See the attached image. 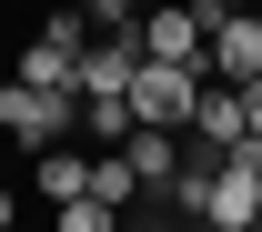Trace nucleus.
Listing matches in <instances>:
<instances>
[{
  "label": "nucleus",
  "instance_id": "7ed1b4c3",
  "mask_svg": "<svg viewBox=\"0 0 262 232\" xmlns=\"http://www.w3.org/2000/svg\"><path fill=\"white\" fill-rule=\"evenodd\" d=\"M141 51L151 61H202L212 51V0H151L141 10Z\"/></svg>",
  "mask_w": 262,
  "mask_h": 232
},
{
  "label": "nucleus",
  "instance_id": "9d476101",
  "mask_svg": "<svg viewBox=\"0 0 262 232\" xmlns=\"http://www.w3.org/2000/svg\"><path fill=\"white\" fill-rule=\"evenodd\" d=\"M242 121H252V141H262V71L242 81Z\"/></svg>",
  "mask_w": 262,
  "mask_h": 232
},
{
  "label": "nucleus",
  "instance_id": "2eb2a0df",
  "mask_svg": "<svg viewBox=\"0 0 262 232\" xmlns=\"http://www.w3.org/2000/svg\"><path fill=\"white\" fill-rule=\"evenodd\" d=\"M252 232H262V222H252Z\"/></svg>",
  "mask_w": 262,
  "mask_h": 232
},
{
  "label": "nucleus",
  "instance_id": "9b49d317",
  "mask_svg": "<svg viewBox=\"0 0 262 232\" xmlns=\"http://www.w3.org/2000/svg\"><path fill=\"white\" fill-rule=\"evenodd\" d=\"M10 222H20V202H10V192H0V232H10Z\"/></svg>",
  "mask_w": 262,
  "mask_h": 232
},
{
  "label": "nucleus",
  "instance_id": "f8f14e48",
  "mask_svg": "<svg viewBox=\"0 0 262 232\" xmlns=\"http://www.w3.org/2000/svg\"><path fill=\"white\" fill-rule=\"evenodd\" d=\"M222 10H262V0H222Z\"/></svg>",
  "mask_w": 262,
  "mask_h": 232
},
{
  "label": "nucleus",
  "instance_id": "4468645a",
  "mask_svg": "<svg viewBox=\"0 0 262 232\" xmlns=\"http://www.w3.org/2000/svg\"><path fill=\"white\" fill-rule=\"evenodd\" d=\"M10 232H20V222H10Z\"/></svg>",
  "mask_w": 262,
  "mask_h": 232
},
{
  "label": "nucleus",
  "instance_id": "f03ea898",
  "mask_svg": "<svg viewBox=\"0 0 262 232\" xmlns=\"http://www.w3.org/2000/svg\"><path fill=\"white\" fill-rule=\"evenodd\" d=\"M71 121H81V101H61V91H40V81H0V132L20 141V152H51V141H71Z\"/></svg>",
  "mask_w": 262,
  "mask_h": 232
},
{
  "label": "nucleus",
  "instance_id": "ddd939ff",
  "mask_svg": "<svg viewBox=\"0 0 262 232\" xmlns=\"http://www.w3.org/2000/svg\"><path fill=\"white\" fill-rule=\"evenodd\" d=\"M141 10H151V0H141Z\"/></svg>",
  "mask_w": 262,
  "mask_h": 232
},
{
  "label": "nucleus",
  "instance_id": "1a4fd4ad",
  "mask_svg": "<svg viewBox=\"0 0 262 232\" xmlns=\"http://www.w3.org/2000/svg\"><path fill=\"white\" fill-rule=\"evenodd\" d=\"M51 232H121V212L91 202V192H71V202H51Z\"/></svg>",
  "mask_w": 262,
  "mask_h": 232
},
{
  "label": "nucleus",
  "instance_id": "423d86ee",
  "mask_svg": "<svg viewBox=\"0 0 262 232\" xmlns=\"http://www.w3.org/2000/svg\"><path fill=\"white\" fill-rule=\"evenodd\" d=\"M121 162L151 182V202H162V182L182 172V132H162V121H131V141H121Z\"/></svg>",
  "mask_w": 262,
  "mask_h": 232
},
{
  "label": "nucleus",
  "instance_id": "20e7f679",
  "mask_svg": "<svg viewBox=\"0 0 262 232\" xmlns=\"http://www.w3.org/2000/svg\"><path fill=\"white\" fill-rule=\"evenodd\" d=\"M202 71H212V81H252L262 71V10H222V0H212V51H202Z\"/></svg>",
  "mask_w": 262,
  "mask_h": 232
},
{
  "label": "nucleus",
  "instance_id": "0eeeda50",
  "mask_svg": "<svg viewBox=\"0 0 262 232\" xmlns=\"http://www.w3.org/2000/svg\"><path fill=\"white\" fill-rule=\"evenodd\" d=\"M20 81H40V91H61V101H81V51H71L61 31H40L31 51H20Z\"/></svg>",
  "mask_w": 262,
  "mask_h": 232
},
{
  "label": "nucleus",
  "instance_id": "39448f33",
  "mask_svg": "<svg viewBox=\"0 0 262 232\" xmlns=\"http://www.w3.org/2000/svg\"><path fill=\"white\" fill-rule=\"evenodd\" d=\"M182 141H202V152H242V141H252V121H242V81H212Z\"/></svg>",
  "mask_w": 262,
  "mask_h": 232
},
{
  "label": "nucleus",
  "instance_id": "f257e3e1",
  "mask_svg": "<svg viewBox=\"0 0 262 232\" xmlns=\"http://www.w3.org/2000/svg\"><path fill=\"white\" fill-rule=\"evenodd\" d=\"M202 91H212V71H202V61H151V51H141V71H131V121H162V132H192Z\"/></svg>",
  "mask_w": 262,
  "mask_h": 232
},
{
  "label": "nucleus",
  "instance_id": "6e6552de",
  "mask_svg": "<svg viewBox=\"0 0 262 232\" xmlns=\"http://www.w3.org/2000/svg\"><path fill=\"white\" fill-rule=\"evenodd\" d=\"M141 192H151V182H141V172H131L121 152H91V202H111V212H131Z\"/></svg>",
  "mask_w": 262,
  "mask_h": 232
}]
</instances>
